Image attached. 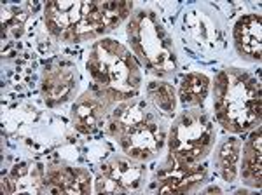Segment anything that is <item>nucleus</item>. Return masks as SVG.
I'll return each instance as SVG.
<instances>
[{"label":"nucleus","instance_id":"8","mask_svg":"<svg viewBox=\"0 0 262 195\" xmlns=\"http://www.w3.org/2000/svg\"><path fill=\"white\" fill-rule=\"evenodd\" d=\"M239 145L238 141H227L226 145L221 148L219 154V160H221L222 175L227 181H232L236 176V162H238Z\"/></svg>","mask_w":262,"mask_h":195},{"label":"nucleus","instance_id":"2","mask_svg":"<svg viewBox=\"0 0 262 195\" xmlns=\"http://www.w3.org/2000/svg\"><path fill=\"white\" fill-rule=\"evenodd\" d=\"M212 129L205 118L185 115L171 133V154L177 164L191 166L208 147Z\"/></svg>","mask_w":262,"mask_h":195},{"label":"nucleus","instance_id":"10","mask_svg":"<svg viewBox=\"0 0 262 195\" xmlns=\"http://www.w3.org/2000/svg\"><path fill=\"white\" fill-rule=\"evenodd\" d=\"M156 103L159 105L163 110H171L175 107V96H173V91L168 86H161L156 92Z\"/></svg>","mask_w":262,"mask_h":195},{"label":"nucleus","instance_id":"3","mask_svg":"<svg viewBox=\"0 0 262 195\" xmlns=\"http://www.w3.org/2000/svg\"><path fill=\"white\" fill-rule=\"evenodd\" d=\"M133 39L137 51H140L156 66H161L163 70L175 66V59L171 58L173 54L168 49L166 42H163V32L152 21H140V27L133 28Z\"/></svg>","mask_w":262,"mask_h":195},{"label":"nucleus","instance_id":"7","mask_svg":"<svg viewBox=\"0 0 262 195\" xmlns=\"http://www.w3.org/2000/svg\"><path fill=\"white\" fill-rule=\"evenodd\" d=\"M208 91V79L205 75H187L182 84V100L185 103H201Z\"/></svg>","mask_w":262,"mask_h":195},{"label":"nucleus","instance_id":"5","mask_svg":"<svg viewBox=\"0 0 262 195\" xmlns=\"http://www.w3.org/2000/svg\"><path fill=\"white\" fill-rule=\"evenodd\" d=\"M236 40L243 53L260 58V18L248 16L243 18L236 27Z\"/></svg>","mask_w":262,"mask_h":195},{"label":"nucleus","instance_id":"1","mask_svg":"<svg viewBox=\"0 0 262 195\" xmlns=\"http://www.w3.org/2000/svg\"><path fill=\"white\" fill-rule=\"evenodd\" d=\"M215 110L226 127L242 131L259 118V84L252 79L221 74L215 84Z\"/></svg>","mask_w":262,"mask_h":195},{"label":"nucleus","instance_id":"4","mask_svg":"<svg viewBox=\"0 0 262 195\" xmlns=\"http://www.w3.org/2000/svg\"><path fill=\"white\" fill-rule=\"evenodd\" d=\"M126 152L135 159H145L161 147V133L152 124H138L126 131L122 136Z\"/></svg>","mask_w":262,"mask_h":195},{"label":"nucleus","instance_id":"6","mask_svg":"<svg viewBox=\"0 0 262 195\" xmlns=\"http://www.w3.org/2000/svg\"><path fill=\"white\" fill-rule=\"evenodd\" d=\"M103 173H105V176H108V178H112L114 181H117L122 188H135L142 178V169L131 166L129 162H124V160L105 164Z\"/></svg>","mask_w":262,"mask_h":195},{"label":"nucleus","instance_id":"9","mask_svg":"<svg viewBox=\"0 0 262 195\" xmlns=\"http://www.w3.org/2000/svg\"><path fill=\"white\" fill-rule=\"evenodd\" d=\"M95 112L96 108L91 103H81L75 108V122H77L79 129L82 131H90V127L95 126Z\"/></svg>","mask_w":262,"mask_h":195}]
</instances>
